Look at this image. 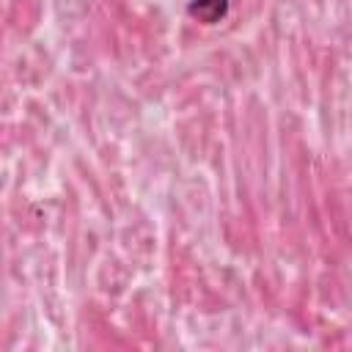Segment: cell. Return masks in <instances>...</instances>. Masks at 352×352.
Masks as SVG:
<instances>
[{
	"label": "cell",
	"instance_id": "1",
	"mask_svg": "<svg viewBox=\"0 0 352 352\" xmlns=\"http://www.w3.org/2000/svg\"><path fill=\"white\" fill-rule=\"evenodd\" d=\"M226 6H228L226 0H192L190 3V14L198 16L201 22H206V25H212L226 14Z\"/></svg>",
	"mask_w": 352,
	"mask_h": 352
}]
</instances>
